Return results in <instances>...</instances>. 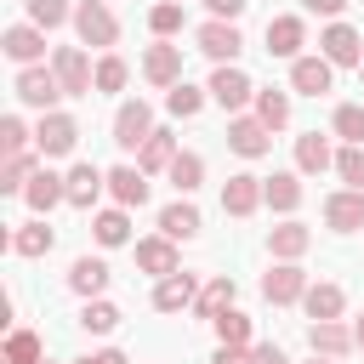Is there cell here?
Returning <instances> with one entry per match:
<instances>
[{"label": "cell", "mask_w": 364, "mask_h": 364, "mask_svg": "<svg viewBox=\"0 0 364 364\" xmlns=\"http://www.w3.org/2000/svg\"><path fill=\"white\" fill-rule=\"evenodd\" d=\"M11 97H17L23 108H34V114H51V108H57V97H68V91H63V80H57V68H51V63H28V68H17Z\"/></svg>", "instance_id": "cell-1"}, {"label": "cell", "mask_w": 364, "mask_h": 364, "mask_svg": "<svg viewBox=\"0 0 364 364\" xmlns=\"http://www.w3.org/2000/svg\"><path fill=\"white\" fill-rule=\"evenodd\" d=\"M205 91H210V102H216L222 114H245V108L256 102V80H250L239 63H216L210 80H205Z\"/></svg>", "instance_id": "cell-2"}, {"label": "cell", "mask_w": 364, "mask_h": 364, "mask_svg": "<svg viewBox=\"0 0 364 364\" xmlns=\"http://www.w3.org/2000/svg\"><path fill=\"white\" fill-rule=\"evenodd\" d=\"M74 34L91 51H114L119 46V17L108 11V0H74Z\"/></svg>", "instance_id": "cell-3"}, {"label": "cell", "mask_w": 364, "mask_h": 364, "mask_svg": "<svg viewBox=\"0 0 364 364\" xmlns=\"http://www.w3.org/2000/svg\"><path fill=\"white\" fill-rule=\"evenodd\" d=\"M108 131H114V148H119V154H136L159 125H154V108H148L142 97H125V102L114 108V125H108Z\"/></svg>", "instance_id": "cell-4"}, {"label": "cell", "mask_w": 364, "mask_h": 364, "mask_svg": "<svg viewBox=\"0 0 364 364\" xmlns=\"http://www.w3.org/2000/svg\"><path fill=\"white\" fill-rule=\"evenodd\" d=\"M34 148H40V159H68V154L80 148V119L63 114V108L40 114V125H34Z\"/></svg>", "instance_id": "cell-5"}, {"label": "cell", "mask_w": 364, "mask_h": 364, "mask_svg": "<svg viewBox=\"0 0 364 364\" xmlns=\"http://www.w3.org/2000/svg\"><path fill=\"white\" fill-rule=\"evenodd\" d=\"M51 68H57L68 97H91L97 91V63L85 57V46H51Z\"/></svg>", "instance_id": "cell-6"}, {"label": "cell", "mask_w": 364, "mask_h": 364, "mask_svg": "<svg viewBox=\"0 0 364 364\" xmlns=\"http://www.w3.org/2000/svg\"><path fill=\"white\" fill-rule=\"evenodd\" d=\"M193 51H205L210 63H239V51H245V34H239V23L205 17V23L193 28Z\"/></svg>", "instance_id": "cell-7"}, {"label": "cell", "mask_w": 364, "mask_h": 364, "mask_svg": "<svg viewBox=\"0 0 364 364\" xmlns=\"http://www.w3.org/2000/svg\"><path fill=\"white\" fill-rule=\"evenodd\" d=\"M262 40H267V57L296 63V57H301V46H307V17H301V11H279V17H267Z\"/></svg>", "instance_id": "cell-8"}, {"label": "cell", "mask_w": 364, "mask_h": 364, "mask_svg": "<svg viewBox=\"0 0 364 364\" xmlns=\"http://www.w3.org/2000/svg\"><path fill=\"white\" fill-rule=\"evenodd\" d=\"M290 91H296V97H324V91H336V63H330L324 51H301V57L290 63Z\"/></svg>", "instance_id": "cell-9"}, {"label": "cell", "mask_w": 364, "mask_h": 364, "mask_svg": "<svg viewBox=\"0 0 364 364\" xmlns=\"http://www.w3.org/2000/svg\"><path fill=\"white\" fill-rule=\"evenodd\" d=\"M228 148L239 154V159H267L273 154V131L245 108V114H228Z\"/></svg>", "instance_id": "cell-10"}, {"label": "cell", "mask_w": 364, "mask_h": 364, "mask_svg": "<svg viewBox=\"0 0 364 364\" xmlns=\"http://www.w3.org/2000/svg\"><path fill=\"white\" fill-rule=\"evenodd\" d=\"M307 284H313V279H307L301 262H273V267L262 273V296H267L273 307H296V301L307 296Z\"/></svg>", "instance_id": "cell-11"}, {"label": "cell", "mask_w": 364, "mask_h": 364, "mask_svg": "<svg viewBox=\"0 0 364 364\" xmlns=\"http://www.w3.org/2000/svg\"><path fill=\"white\" fill-rule=\"evenodd\" d=\"M0 51H6L17 68L46 63V28H40V23H28V17H23V23H6V28H0Z\"/></svg>", "instance_id": "cell-12"}, {"label": "cell", "mask_w": 364, "mask_h": 364, "mask_svg": "<svg viewBox=\"0 0 364 364\" xmlns=\"http://www.w3.org/2000/svg\"><path fill=\"white\" fill-rule=\"evenodd\" d=\"M318 51H324L336 68H358V63H364V34H358L353 23H341V17H336V23H324V28H318Z\"/></svg>", "instance_id": "cell-13"}, {"label": "cell", "mask_w": 364, "mask_h": 364, "mask_svg": "<svg viewBox=\"0 0 364 364\" xmlns=\"http://www.w3.org/2000/svg\"><path fill=\"white\" fill-rule=\"evenodd\" d=\"M318 216H324L330 233H358V228H364V188H336V193H324Z\"/></svg>", "instance_id": "cell-14"}, {"label": "cell", "mask_w": 364, "mask_h": 364, "mask_svg": "<svg viewBox=\"0 0 364 364\" xmlns=\"http://www.w3.org/2000/svg\"><path fill=\"white\" fill-rule=\"evenodd\" d=\"M262 205H267V193H262V176H256V171H233V176L222 182V210H228V216L245 222V216H256Z\"/></svg>", "instance_id": "cell-15"}, {"label": "cell", "mask_w": 364, "mask_h": 364, "mask_svg": "<svg viewBox=\"0 0 364 364\" xmlns=\"http://www.w3.org/2000/svg\"><path fill=\"white\" fill-rule=\"evenodd\" d=\"M131 256H136V267H142L148 279L182 273V250H176V239H165V233H148V239H136V245H131Z\"/></svg>", "instance_id": "cell-16"}, {"label": "cell", "mask_w": 364, "mask_h": 364, "mask_svg": "<svg viewBox=\"0 0 364 364\" xmlns=\"http://www.w3.org/2000/svg\"><path fill=\"white\" fill-rule=\"evenodd\" d=\"M142 80L159 85V91H171V85L182 80V46H176V40H154V46L142 51Z\"/></svg>", "instance_id": "cell-17"}, {"label": "cell", "mask_w": 364, "mask_h": 364, "mask_svg": "<svg viewBox=\"0 0 364 364\" xmlns=\"http://www.w3.org/2000/svg\"><path fill=\"white\" fill-rule=\"evenodd\" d=\"M63 182H68V205H74V210H91V205L108 193V171H97L91 159H74V165L63 171Z\"/></svg>", "instance_id": "cell-18"}, {"label": "cell", "mask_w": 364, "mask_h": 364, "mask_svg": "<svg viewBox=\"0 0 364 364\" xmlns=\"http://www.w3.org/2000/svg\"><path fill=\"white\" fill-rule=\"evenodd\" d=\"M307 250H313V228H307V222L284 216L279 228H267V256H273V262H301Z\"/></svg>", "instance_id": "cell-19"}, {"label": "cell", "mask_w": 364, "mask_h": 364, "mask_svg": "<svg viewBox=\"0 0 364 364\" xmlns=\"http://www.w3.org/2000/svg\"><path fill=\"white\" fill-rule=\"evenodd\" d=\"M307 353H324V358H347V353H358L353 324H341V318H313V324H307Z\"/></svg>", "instance_id": "cell-20"}, {"label": "cell", "mask_w": 364, "mask_h": 364, "mask_svg": "<svg viewBox=\"0 0 364 364\" xmlns=\"http://www.w3.org/2000/svg\"><path fill=\"white\" fill-rule=\"evenodd\" d=\"M296 171H301V176L336 171V142H330V131H301V136H296Z\"/></svg>", "instance_id": "cell-21"}, {"label": "cell", "mask_w": 364, "mask_h": 364, "mask_svg": "<svg viewBox=\"0 0 364 364\" xmlns=\"http://www.w3.org/2000/svg\"><path fill=\"white\" fill-rule=\"evenodd\" d=\"M23 205L34 210V216H46V210H57V205H68V182L51 171V165H40L34 176H28V188H23Z\"/></svg>", "instance_id": "cell-22"}, {"label": "cell", "mask_w": 364, "mask_h": 364, "mask_svg": "<svg viewBox=\"0 0 364 364\" xmlns=\"http://www.w3.org/2000/svg\"><path fill=\"white\" fill-rule=\"evenodd\" d=\"M108 199L125 205V210H142L148 205V171L142 165H114L108 171Z\"/></svg>", "instance_id": "cell-23"}, {"label": "cell", "mask_w": 364, "mask_h": 364, "mask_svg": "<svg viewBox=\"0 0 364 364\" xmlns=\"http://www.w3.org/2000/svg\"><path fill=\"white\" fill-rule=\"evenodd\" d=\"M262 193H267V210H279V216H296L301 199H307L301 171H273V176H262Z\"/></svg>", "instance_id": "cell-24"}, {"label": "cell", "mask_w": 364, "mask_h": 364, "mask_svg": "<svg viewBox=\"0 0 364 364\" xmlns=\"http://www.w3.org/2000/svg\"><path fill=\"white\" fill-rule=\"evenodd\" d=\"M193 296H199V279H193V273H165V279H154V313H188Z\"/></svg>", "instance_id": "cell-25"}, {"label": "cell", "mask_w": 364, "mask_h": 364, "mask_svg": "<svg viewBox=\"0 0 364 364\" xmlns=\"http://www.w3.org/2000/svg\"><path fill=\"white\" fill-rule=\"evenodd\" d=\"M91 239L102 250H119V245H136L131 239V210L125 205H108V210H91Z\"/></svg>", "instance_id": "cell-26"}, {"label": "cell", "mask_w": 364, "mask_h": 364, "mask_svg": "<svg viewBox=\"0 0 364 364\" xmlns=\"http://www.w3.org/2000/svg\"><path fill=\"white\" fill-rule=\"evenodd\" d=\"M199 228H205V216H199V205H193L188 193L159 210V233H165V239H199Z\"/></svg>", "instance_id": "cell-27"}, {"label": "cell", "mask_w": 364, "mask_h": 364, "mask_svg": "<svg viewBox=\"0 0 364 364\" xmlns=\"http://www.w3.org/2000/svg\"><path fill=\"white\" fill-rule=\"evenodd\" d=\"M57 245V228L46 222V216H34V222H17V233H11V256H23V262H34V256H46Z\"/></svg>", "instance_id": "cell-28"}, {"label": "cell", "mask_w": 364, "mask_h": 364, "mask_svg": "<svg viewBox=\"0 0 364 364\" xmlns=\"http://www.w3.org/2000/svg\"><path fill=\"white\" fill-rule=\"evenodd\" d=\"M108 279H114V273H108V262H102V256H74V262H68V290H74V296H85V301H91V296H102V290H108Z\"/></svg>", "instance_id": "cell-29"}, {"label": "cell", "mask_w": 364, "mask_h": 364, "mask_svg": "<svg viewBox=\"0 0 364 364\" xmlns=\"http://www.w3.org/2000/svg\"><path fill=\"white\" fill-rule=\"evenodd\" d=\"M250 114H256L267 131H284V125H290V114H296V102H290V91H279V85H256Z\"/></svg>", "instance_id": "cell-30"}, {"label": "cell", "mask_w": 364, "mask_h": 364, "mask_svg": "<svg viewBox=\"0 0 364 364\" xmlns=\"http://www.w3.org/2000/svg\"><path fill=\"white\" fill-rule=\"evenodd\" d=\"M301 313H307V318H341V313H347V290H341L336 279H318V284H307Z\"/></svg>", "instance_id": "cell-31"}, {"label": "cell", "mask_w": 364, "mask_h": 364, "mask_svg": "<svg viewBox=\"0 0 364 364\" xmlns=\"http://www.w3.org/2000/svg\"><path fill=\"white\" fill-rule=\"evenodd\" d=\"M40 165H46V159H40V148L6 154V159H0V193H23V188H28V176H34Z\"/></svg>", "instance_id": "cell-32"}, {"label": "cell", "mask_w": 364, "mask_h": 364, "mask_svg": "<svg viewBox=\"0 0 364 364\" xmlns=\"http://www.w3.org/2000/svg\"><path fill=\"white\" fill-rule=\"evenodd\" d=\"M233 296H239V284H233V279H228V273H216V279H210V284H205V290H199V296H193V307H188V313H193V318H205V324H210V318H216V313H222V307H233Z\"/></svg>", "instance_id": "cell-33"}, {"label": "cell", "mask_w": 364, "mask_h": 364, "mask_svg": "<svg viewBox=\"0 0 364 364\" xmlns=\"http://www.w3.org/2000/svg\"><path fill=\"white\" fill-rule=\"evenodd\" d=\"M205 102H210V91H205V85H188V80H176V85L165 91V114H171V119H199Z\"/></svg>", "instance_id": "cell-34"}, {"label": "cell", "mask_w": 364, "mask_h": 364, "mask_svg": "<svg viewBox=\"0 0 364 364\" xmlns=\"http://www.w3.org/2000/svg\"><path fill=\"white\" fill-rule=\"evenodd\" d=\"M171 159H176V136L159 125V131H154V136L136 148V165H142L148 176H165V171H171Z\"/></svg>", "instance_id": "cell-35"}, {"label": "cell", "mask_w": 364, "mask_h": 364, "mask_svg": "<svg viewBox=\"0 0 364 364\" xmlns=\"http://www.w3.org/2000/svg\"><path fill=\"white\" fill-rule=\"evenodd\" d=\"M165 182H171L176 193H193V188L205 182V154H193V148H176V159H171Z\"/></svg>", "instance_id": "cell-36"}, {"label": "cell", "mask_w": 364, "mask_h": 364, "mask_svg": "<svg viewBox=\"0 0 364 364\" xmlns=\"http://www.w3.org/2000/svg\"><path fill=\"white\" fill-rule=\"evenodd\" d=\"M119 318H125V313H119L108 296H91V301L80 307V330H85V336H114V330H119Z\"/></svg>", "instance_id": "cell-37"}, {"label": "cell", "mask_w": 364, "mask_h": 364, "mask_svg": "<svg viewBox=\"0 0 364 364\" xmlns=\"http://www.w3.org/2000/svg\"><path fill=\"white\" fill-rule=\"evenodd\" d=\"M23 17H28V23H40V28L51 34V28L74 23V0H23Z\"/></svg>", "instance_id": "cell-38"}, {"label": "cell", "mask_w": 364, "mask_h": 364, "mask_svg": "<svg viewBox=\"0 0 364 364\" xmlns=\"http://www.w3.org/2000/svg\"><path fill=\"white\" fill-rule=\"evenodd\" d=\"M148 34L154 40H176L182 34V0H154L148 6Z\"/></svg>", "instance_id": "cell-39"}, {"label": "cell", "mask_w": 364, "mask_h": 364, "mask_svg": "<svg viewBox=\"0 0 364 364\" xmlns=\"http://www.w3.org/2000/svg\"><path fill=\"white\" fill-rule=\"evenodd\" d=\"M210 330H216V341H228V347H250V313H239V307H222V313L210 318Z\"/></svg>", "instance_id": "cell-40"}, {"label": "cell", "mask_w": 364, "mask_h": 364, "mask_svg": "<svg viewBox=\"0 0 364 364\" xmlns=\"http://www.w3.org/2000/svg\"><path fill=\"white\" fill-rule=\"evenodd\" d=\"M330 136H336V142H364V102H336Z\"/></svg>", "instance_id": "cell-41"}, {"label": "cell", "mask_w": 364, "mask_h": 364, "mask_svg": "<svg viewBox=\"0 0 364 364\" xmlns=\"http://www.w3.org/2000/svg\"><path fill=\"white\" fill-rule=\"evenodd\" d=\"M6 364H46V341L34 330H11L6 336Z\"/></svg>", "instance_id": "cell-42"}, {"label": "cell", "mask_w": 364, "mask_h": 364, "mask_svg": "<svg viewBox=\"0 0 364 364\" xmlns=\"http://www.w3.org/2000/svg\"><path fill=\"white\" fill-rule=\"evenodd\" d=\"M125 80H131V63L119 57V51H102L97 57V91L108 97V91H125Z\"/></svg>", "instance_id": "cell-43"}, {"label": "cell", "mask_w": 364, "mask_h": 364, "mask_svg": "<svg viewBox=\"0 0 364 364\" xmlns=\"http://www.w3.org/2000/svg\"><path fill=\"white\" fill-rule=\"evenodd\" d=\"M336 176L347 188H364V142H341L336 148Z\"/></svg>", "instance_id": "cell-44"}, {"label": "cell", "mask_w": 364, "mask_h": 364, "mask_svg": "<svg viewBox=\"0 0 364 364\" xmlns=\"http://www.w3.org/2000/svg\"><path fill=\"white\" fill-rule=\"evenodd\" d=\"M23 148H34V131L23 125V114H6L0 119V154H23Z\"/></svg>", "instance_id": "cell-45"}, {"label": "cell", "mask_w": 364, "mask_h": 364, "mask_svg": "<svg viewBox=\"0 0 364 364\" xmlns=\"http://www.w3.org/2000/svg\"><path fill=\"white\" fill-rule=\"evenodd\" d=\"M210 364H256V347H228V341H216Z\"/></svg>", "instance_id": "cell-46"}, {"label": "cell", "mask_w": 364, "mask_h": 364, "mask_svg": "<svg viewBox=\"0 0 364 364\" xmlns=\"http://www.w3.org/2000/svg\"><path fill=\"white\" fill-rule=\"evenodd\" d=\"M245 6H250V0H205V11H210V17H222V23H239V17H245Z\"/></svg>", "instance_id": "cell-47"}, {"label": "cell", "mask_w": 364, "mask_h": 364, "mask_svg": "<svg viewBox=\"0 0 364 364\" xmlns=\"http://www.w3.org/2000/svg\"><path fill=\"white\" fill-rule=\"evenodd\" d=\"M347 6H353V0H301V11H313V17H330V23H336Z\"/></svg>", "instance_id": "cell-48"}, {"label": "cell", "mask_w": 364, "mask_h": 364, "mask_svg": "<svg viewBox=\"0 0 364 364\" xmlns=\"http://www.w3.org/2000/svg\"><path fill=\"white\" fill-rule=\"evenodd\" d=\"M256 364H290V353L279 341H256Z\"/></svg>", "instance_id": "cell-49"}, {"label": "cell", "mask_w": 364, "mask_h": 364, "mask_svg": "<svg viewBox=\"0 0 364 364\" xmlns=\"http://www.w3.org/2000/svg\"><path fill=\"white\" fill-rule=\"evenodd\" d=\"M97 364H131V358H125L119 347H102V353H97Z\"/></svg>", "instance_id": "cell-50"}, {"label": "cell", "mask_w": 364, "mask_h": 364, "mask_svg": "<svg viewBox=\"0 0 364 364\" xmlns=\"http://www.w3.org/2000/svg\"><path fill=\"white\" fill-rule=\"evenodd\" d=\"M353 341H358V353H364V313L353 318Z\"/></svg>", "instance_id": "cell-51"}, {"label": "cell", "mask_w": 364, "mask_h": 364, "mask_svg": "<svg viewBox=\"0 0 364 364\" xmlns=\"http://www.w3.org/2000/svg\"><path fill=\"white\" fill-rule=\"evenodd\" d=\"M307 364H341V358H324V353H313V358H307Z\"/></svg>", "instance_id": "cell-52"}, {"label": "cell", "mask_w": 364, "mask_h": 364, "mask_svg": "<svg viewBox=\"0 0 364 364\" xmlns=\"http://www.w3.org/2000/svg\"><path fill=\"white\" fill-rule=\"evenodd\" d=\"M74 364H97V353H91V358H74Z\"/></svg>", "instance_id": "cell-53"}, {"label": "cell", "mask_w": 364, "mask_h": 364, "mask_svg": "<svg viewBox=\"0 0 364 364\" xmlns=\"http://www.w3.org/2000/svg\"><path fill=\"white\" fill-rule=\"evenodd\" d=\"M358 80H364V63H358Z\"/></svg>", "instance_id": "cell-54"}]
</instances>
